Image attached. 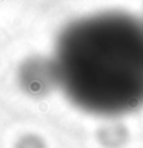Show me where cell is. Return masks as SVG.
Masks as SVG:
<instances>
[{
  "mask_svg": "<svg viewBox=\"0 0 143 148\" xmlns=\"http://www.w3.org/2000/svg\"><path fill=\"white\" fill-rule=\"evenodd\" d=\"M14 148H47L45 140L38 134H24L14 144Z\"/></svg>",
  "mask_w": 143,
  "mask_h": 148,
  "instance_id": "4",
  "label": "cell"
},
{
  "mask_svg": "<svg viewBox=\"0 0 143 148\" xmlns=\"http://www.w3.org/2000/svg\"><path fill=\"white\" fill-rule=\"evenodd\" d=\"M18 79L22 90L33 97L46 96L59 86L54 62L43 57H31L22 62Z\"/></svg>",
  "mask_w": 143,
  "mask_h": 148,
  "instance_id": "2",
  "label": "cell"
},
{
  "mask_svg": "<svg viewBox=\"0 0 143 148\" xmlns=\"http://www.w3.org/2000/svg\"><path fill=\"white\" fill-rule=\"evenodd\" d=\"M97 140L104 148H120L128 140V132L120 123L106 125L99 129Z\"/></svg>",
  "mask_w": 143,
  "mask_h": 148,
  "instance_id": "3",
  "label": "cell"
},
{
  "mask_svg": "<svg viewBox=\"0 0 143 148\" xmlns=\"http://www.w3.org/2000/svg\"><path fill=\"white\" fill-rule=\"evenodd\" d=\"M59 86L78 108L115 116L143 105V21L106 13L60 33L53 60Z\"/></svg>",
  "mask_w": 143,
  "mask_h": 148,
  "instance_id": "1",
  "label": "cell"
}]
</instances>
